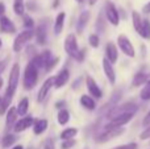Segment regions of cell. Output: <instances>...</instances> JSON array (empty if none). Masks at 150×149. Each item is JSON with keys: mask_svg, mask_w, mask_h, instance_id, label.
I'll use <instances>...</instances> for the list:
<instances>
[{"mask_svg": "<svg viewBox=\"0 0 150 149\" xmlns=\"http://www.w3.org/2000/svg\"><path fill=\"white\" fill-rule=\"evenodd\" d=\"M18 79H20V65L18 63H13L12 69H11V73H9L7 90H5V94L1 99V103H0V115H4L8 111V108H9L13 96L16 94V90H17Z\"/></svg>", "mask_w": 150, "mask_h": 149, "instance_id": "6da1fadb", "label": "cell"}, {"mask_svg": "<svg viewBox=\"0 0 150 149\" xmlns=\"http://www.w3.org/2000/svg\"><path fill=\"white\" fill-rule=\"evenodd\" d=\"M37 81H38V69L34 66V63L29 62L25 67V71H24V89L25 90H32L34 86L37 84Z\"/></svg>", "mask_w": 150, "mask_h": 149, "instance_id": "7a4b0ae2", "label": "cell"}, {"mask_svg": "<svg viewBox=\"0 0 150 149\" xmlns=\"http://www.w3.org/2000/svg\"><path fill=\"white\" fill-rule=\"evenodd\" d=\"M65 50L66 53H67L70 57L75 58V60H82V53H80L79 48H78V42H76V37H75V34L70 33L67 37L65 38Z\"/></svg>", "mask_w": 150, "mask_h": 149, "instance_id": "3957f363", "label": "cell"}, {"mask_svg": "<svg viewBox=\"0 0 150 149\" xmlns=\"http://www.w3.org/2000/svg\"><path fill=\"white\" fill-rule=\"evenodd\" d=\"M124 132H125V129L122 128V127H116V126H113L112 123H109L108 126H105L103 133L99 136L98 141L99 143L109 141V140H112V139H116V137H119L120 135H122Z\"/></svg>", "mask_w": 150, "mask_h": 149, "instance_id": "277c9868", "label": "cell"}, {"mask_svg": "<svg viewBox=\"0 0 150 149\" xmlns=\"http://www.w3.org/2000/svg\"><path fill=\"white\" fill-rule=\"evenodd\" d=\"M34 36L33 29H25V31L20 32V34H17V37L13 41V52L18 53L24 46L26 45V42H29Z\"/></svg>", "mask_w": 150, "mask_h": 149, "instance_id": "5b68a950", "label": "cell"}, {"mask_svg": "<svg viewBox=\"0 0 150 149\" xmlns=\"http://www.w3.org/2000/svg\"><path fill=\"white\" fill-rule=\"evenodd\" d=\"M136 111H137V106H136L134 103H125V104L117 106L113 110L109 111L108 119L112 120V119L117 118V116H120V115H124V114H136Z\"/></svg>", "mask_w": 150, "mask_h": 149, "instance_id": "8992f818", "label": "cell"}, {"mask_svg": "<svg viewBox=\"0 0 150 149\" xmlns=\"http://www.w3.org/2000/svg\"><path fill=\"white\" fill-rule=\"evenodd\" d=\"M117 45H119L120 50H121V52L124 53L125 55H128V57H132V58L136 55L134 48H133L132 42L129 41V38H128L125 34H120V36L117 37Z\"/></svg>", "mask_w": 150, "mask_h": 149, "instance_id": "52a82bcc", "label": "cell"}, {"mask_svg": "<svg viewBox=\"0 0 150 149\" xmlns=\"http://www.w3.org/2000/svg\"><path fill=\"white\" fill-rule=\"evenodd\" d=\"M50 61H52V52H50V50H45L41 54L36 55V57L32 60V62H33L34 66L40 70V69H42V67H46V65Z\"/></svg>", "mask_w": 150, "mask_h": 149, "instance_id": "ba28073f", "label": "cell"}, {"mask_svg": "<svg viewBox=\"0 0 150 149\" xmlns=\"http://www.w3.org/2000/svg\"><path fill=\"white\" fill-rule=\"evenodd\" d=\"M105 15H107L108 21L112 24V25H119L120 16H119V12H117V9H116V7H115L113 3L108 1L105 4Z\"/></svg>", "mask_w": 150, "mask_h": 149, "instance_id": "9c48e42d", "label": "cell"}, {"mask_svg": "<svg viewBox=\"0 0 150 149\" xmlns=\"http://www.w3.org/2000/svg\"><path fill=\"white\" fill-rule=\"evenodd\" d=\"M52 87H54V78H47L46 81L44 82V84L41 86V89H40L38 91V95H37V102H44L45 99H46L47 94H49V91L52 90Z\"/></svg>", "mask_w": 150, "mask_h": 149, "instance_id": "30bf717a", "label": "cell"}, {"mask_svg": "<svg viewBox=\"0 0 150 149\" xmlns=\"http://www.w3.org/2000/svg\"><path fill=\"white\" fill-rule=\"evenodd\" d=\"M34 124V120L32 116H25V118H21L20 120H17L13 126V131L15 132H24L26 131L28 128L33 127Z\"/></svg>", "mask_w": 150, "mask_h": 149, "instance_id": "8fae6325", "label": "cell"}, {"mask_svg": "<svg viewBox=\"0 0 150 149\" xmlns=\"http://www.w3.org/2000/svg\"><path fill=\"white\" fill-rule=\"evenodd\" d=\"M70 79V71L69 69H62L57 75L54 77V87L55 89H62Z\"/></svg>", "mask_w": 150, "mask_h": 149, "instance_id": "7c38bea8", "label": "cell"}, {"mask_svg": "<svg viewBox=\"0 0 150 149\" xmlns=\"http://www.w3.org/2000/svg\"><path fill=\"white\" fill-rule=\"evenodd\" d=\"M86 84H87V90L90 92V95H92L96 99H100L101 98V90L99 89V84L95 82V79L92 77H87L86 79Z\"/></svg>", "mask_w": 150, "mask_h": 149, "instance_id": "4fadbf2b", "label": "cell"}, {"mask_svg": "<svg viewBox=\"0 0 150 149\" xmlns=\"http://www.w3.org/2000/svg\"><path fill=\"white\" fill-rule=\"evenodd\" d=\"M103 69H104V73H105V77L109 81V83L111 84L116 83V71H115V69H113V65H112L107 58L103 60Z\"/></svg>", "mask_w": 150, "mask_h": 149, "instance_id": "5bb4252c", "label": "cell"}, {"mask_svg": "<svg viewBox=\"0 0 150 149\" xmlns=\"http://www.w3.org/2000/svg\"><path fill=\"white\" fill-rule=\"evenodd\" d=\"M0 32H3V33H15L16 32L15 24L7 16H1L0 17Z\"/></svg>", "mask_w": 150, "mask_h": 149, "instance_id": "9a60e30c", "label": "cell"}, {"mask_svg": "<svg viewBox=\"0 0 150 149\" xmlns=\"http://www.w3.org/2000/svg\"><path fill=\"white\" fill-rule=\"evenodd\" d=\"M105 54H107V60L111 63H116L117 58H119V52H117V48L113 42H108L105 46Z\"/></svg>", "mask_w": 150, "mask_h": 149, "instance_id": "2e32d148", "label": "cell"}, {"mask_svg": "<svg viewBox=\"0 0 150 149\" xmlns=\"http://www.w3.org/2000/svg\"><path fill=\"white\" fill-rule=\"evenodd\" d=\"M5 114H7V116H5V126H7L8 129L13 128V126L16 123V119H17V111H16L15 107H9Z\"/></svg>", "mask_w": 150, "mask_h": 149, "instance_id": "e0dca14e", "label": "cell"}, {"mask_svg": "<svg viewBox=\"0 0 150 149\" xmlns=\"http://www.w3.org/2000/svg\"><path fill=\"white\" fill-rule=\"evenodd\" d=\"M133 116H134V114H124V115H120V116H117V118L112 119L111 123L116 127H122L127 123H129L133 119Z\"/></svg>", "mask_w": 150, "mask_h": 149, "instance_id": "ac0fdd59", "label": "cell"}, {"mask_svg": "<svg viewBox=\"0 0 150 149\" xmlns=\"http://www.w3.org/2000/svg\"><path fill=\"white\" fill-rule=\"evenodd\" d=\"M47 126H49V123H47L46 119H38V120H36V121H34V124H33L34 135L44 133V132L47 129Z\"/></svg>", "mask_w": 150, "mask_h": 149, "instance_id": "d6986e66", "label": "cell"}, {"mask_svg": "<svg viewBox=\"0 0 150 149\" xmlns=\"http://www.w3.org/2000/svg\"><path fill=\"white\" fill-rule=\"evenodd\" d=\"M65 17L66 13L65 12H59L55 17V23H54V33L59 34L63 31V25H65Z\"/></svg>", "mask_w": 150, "mask_h": 149, "instance_id": "ffe728a7", "label": "cell"}, {"mask_svg": "<svg viewBox=\"0 0 150 149\" xmlns=\"http://www.w3.org/2000/svg\"><path fill=\"white\" fill-rule=\"evenodd\" d=\"M88 18H90V12H88V11H84V12H83L82 15L79 16V20H78V24H76V31H78V33H82V32H83L84 26L87 25Z\"/></svg>", "mask_w": 150, "mask_h": 149, "instance_id": "44dd1931", "label": "cell"}, {"mask_svg": "<svg viewBox=\"0 0 150 149\" xmlns=\"http://www.w3.org/2000/svg\"><path fill=\"white\" fill-rule=\"evenodd\" d=\"M80 104H82L86 110H90V111L95 110V107H96L95 100H93L92 96H90V95H82V98H80Z\"/></svg>", "mask_w": 150, "mask_h": 149, "instance_id": "7402d4cb", "label": "cell"}, {"mask_svg": "<svg viewBox=\"0 0 150 149\" xmlns=\"http://www.w3.org/2000/svg\"><path fill=\"white\" fill-rule=\"evenodd\" d=\"M29 110V100L28 98H23V99L18 102L17 107H16V111H17V115L20 116H25L26 112Z\"/></svg>", "mask_w": 150, "mask_h": 149, "instance_id": "603a6c76", "label": "cell"}, {"mask_svg": "<svg viewBox=\"0 0 150 149\" xmlns=\"http://www.w3.org/2000/svg\"><path fill=\"white\" fill-rule=\"evenodd\" d=\"M36 37H37V41H38L40 45H44L45 42H46V26H45L44 24H41L40 26H37Z\"/></svg>", "mask_w": 150, "mask_h": 149, "instance_id": "cb8c5ba5", "label": "cell"}, {"mask_svg": "<svg viewBox=\"0 0 150 149\" xmlns=\"http://www.w3.org/2000/svg\"><path fill=\"white\" fill-rule=\"evenodd\" d=\"M132 18H133V26H134L136 32L138 34L141 33V29H142V18H141V15L136 11L132 12Z\"/></svg>", "mask_w": 150, "mask_h": 149, "instance_id": "d4e9b609", "label": "cell"}, {"mask_svg": "<svg viewBox=\"0 0 150 149\" xmlns=\"http://www.w3.org/2000/svg\"><path fill=\"white\" fill-rule=\"evenodd\" d=\"M57 120L61 126L67 124L69 121H70V112H69L67 110H65V108L59 110V112H58V115H57Z\"/></svg>", "mask_w": 150, "mask_h": 149, "instance_id": "484cf974", "label": "cell"}, {"mask_svg": "<svg viewBox=\"0 0 150 149\" xmlns=\"http://www.w3.org/2000/svg\"><path fill=\"white\" fill-rule=\"evenodd\" d=\"M148 82V75L145 73H137L134 77H133V86L134 87H138L141 84H145Z\"/></svg>", "mask_w": 150, "mask_h": 149, "instance_id": "4316f807", "label": "cell"}, {"mask_svg": "<svg viewBox=\"0 0 150 149\" xmlns=\"http://www.w3.org/2000/svg\"><path fill=\"white\" fill-rule=\"evenodd\" d=\"M13 12L18 16H23L25 12V3L24 0H13Z\"/></svg>", "mask_w": 150, "mask_h": 149, "instance_id": "83f0119b", "label": "cell"}, {"mask_svg": "<svg viewBox=\"0 0 150 149\" xmlns=\"http://www.w3.org/2000/svg\"><path fill=\"white\" fill-rule=\"evenodd\" d=\"M78 129L76 128H66L61 132V139L62 140H71L76 136Z\"/></svg>", "mask_w": 150, "mask_h": 149, "instance_id": "f1b7e54d", "label": "cell"}, {"mask_svg": "<svg viewBox=\"0 0 150 149\" xmlns=\"http://www.w3.org/2000/svg\"><path fill=\"white\" fill-rule=\"evenodd\" d=\"M141 36L146 40H150V20L144 18L142 20V29H141Z\"/></svg>", "mask_w": 150, "mask_h": 149, "instance_id": "f546056e", "label": "cell"}, {"mask_svg": "<svg viewBox=\"0 0 150 149\" xmlns=\"http://www.w3.org/2000/svg\"><path fill=\"white\" fill-rule=\"evenodd\" d=\"M140 98L142 100H150V81H148L140 92Z\"/></svg>", "mask_w": 150, "mask_h": 149, "instance_id": "4dcf8cb0", "label": "cell"}, {"mask_svg": "<svg viewBox=\"0 0 150 149\" xmlns=\"http://www.w3.org/2000/svg\"><path fill=\"white\" fill-rule=\"evenodd\" d=\"M15 141H16L15 135H7L5 137H3L1 145H3V148H9V147H12V145L15 144Z\"/></svg>", "mask_w": 150, "mask_h": 149, "instance_id": "1f68e13d", "label": "cell"}, {"mask_svg": "<svg viewBox=\"0 0 150 149\" xmlns=\"http://www.w3.org/2000/svg\"><path fill=\"white\" fill-rule=\"evenodd\" d=\"M88 42H90V45H91L92 48H98L99 44H100L99 36H96V34H91V36L88 37Z\"/></svg>", "mask_w": 150, "mask_h": 149, "instance_id": "d6a6232c", "label": "cell"}, {"mask_svg": "<svg viewBox=\"0 0 150 149\" xmlns=\"http://www.w3.org/2000/svg\"><path fill=\"white\" fill-rule=\"evenodd\" d=\"M75 144H76V141H75L74 139H71V140H63L61 148H62V149H71Z\"/></svg>", "mask_w": 150, "mask_h": 149, "instance_id": "836d02e7", "label": "cell"}, {"mask_svg": "<svg viewBox=\"0 0 150 149\" xmlns=\"http://www.w3.org/2000/svg\"><path fill=\"white\" fill-rule=\"evenodd\" d=\"M24 25L26 26V29H32L34 26L33 18L29 17V16H24Z\"/></svg>", "mask_w": 150, "mask_h": 149, "instance_id": "e575fe53", "label": "cell"}, {"mask_svg": "<svg viewBox=\"0 0 150 149\" xmlns=\"http://www.w3.org/2000/svg\"><path fill=\"white\" fill-rule=\"evenodd\" d=\"M112 149H137V144L136 143H130V144H124V145H119Z\"/></svg>", "mask_w": 150, "mask_h": 149, "instance_id": "d590c367", "label": "cell"}, {"mask_svg": "<svg viewBox=\"0 0 150 149\" xmlns=\"http://www.w3.org/2000/svg\"><path fill=\"white\" fill-rule=\"evenodd\" d=\"M140 139L141 140H148V139H150V126L146 127L145 131H144L140 135Z\"/></svg>", "mask_w": 150, "mask_h": 149, "instance_id": "8d00e7d4", "label": "cell"}, {"mask_svg": "<svg viewBox=\"0 0 150 149\" xmlns=\"http://www.w3.org/2000/svg\"><path fill=\"white\" fill-rule=\"evenodd\" d=\"M57 62H58V58H52V61H50V62L46 65V67H45V69H46V71L52 70V69L54 67L55 65H57Z\"/></svg>", "mask_w": 150, "mask_h": 149, "instance_id": "74e56055", "label": "cell"}, {"mask_svg": "<svg viewBox=\"0 0 150 149\" xmlns=\"http://www.w3.org/2000/svg\"><path fill=\"white\" fill-rule=\"evenodd\" d=\"M44 149H54V141H53L52 139H49L46 143H45Z\"/></svg>", "mask_w": 150, "mask_h": 149, "instance_id": "f35d334b", "label": "cell"}, {"mask_svg": "<svg viewBox=\"0 0 150 149\" xmlns=\"http://www.w3.org/2000/svg\"><path fill=\"white\" fill-rule=\"evenodd\" d=\"M142 124H144V127H149L150 126V111L146 114V116H145V119H144Z\"/></svg>", "mask_w": 150, "mask_h": 149, "instance_id": "ab89813d", "label": "cell"}, {"mask_svg": "<svg viewBox=\"0 0 150 149\" xmlns=\"http://www.w3.org/2000/svg\"><path fill=\"white\" fill-rule=\"evenodd\" d=\"M142 11H144V13H150V1H149V3H146V4L144 5Z\"/></svg>", "mask_w": 150, "mask_h": 149, "instance_id": "60d3db41", "label": "cell"}, {"mask_svg": "<svg viewBox=\"0 0 150 149\" xmlns=\"http://www.w3.org/2000/svg\"><path fill=\"white\" fill-rule=\"evenodd\" d=\"M4 12H5V5L3 3H0V17L4 16Z\"/></svg>", "mask_w": 150, "mask_h": 149, "instance_id": "b9f144b4", "label": "cell"}, {"mask_svg": "<svg viewBox=\"0 0 150 149\" xmlns=\"http://www.w3.org/2000/svg\"><path fill=\"white\" fill-rule=\"evenodd\" d=\"M12 149H24L23 145H16V147H13Z\"/></svg>", "mask_w": 150, "mask_h": 149, "instance_id": "7bdbcfd3", "label": "cell"}, {"mask_svg": "<svg viewBox=\"0 0 150 149\" xmlns=\"http://www.w3.org/2000/svg\"><path fill=\"white\" fill-rule=\"evenodd\" d=\"M96 1H98V0H88V3H90V5H93Z\"/></svg>", "mask_w": 150, "mask_h": 149, "instance_id": "ee69618b", "label": "cell"}, {"mask_svg": "<svg viewBox=\"0 0 150 149\" xmlns=\"http://www.w3.org/2000/svg\"><path fill=\"white\" fill-rule=\"evenodd\" d=\"M0 71H1V70H0ZM1 86H3V78L0 77V89H1Z\"/></svg>", "mask_w": 150, "mask_h": 149, "instance_id": "f6af8a7d", "label": "cell"}, {"mask_svg": "<svg viewBox=\"0 0 150 149\" xmlns=\"http://www.w3.org/2000/svg\"><path fill=\"white\" fill-rule=\"evenodd\" d=\"M1 46H3V42H1V38H0V49H1Z\"/></svg>", "mask_w": 150, "mask_h": 149, "instance_id": "bcb514c9", "label": "cell"}, {"mask_svg": "<svg viewBox=\"0 0 150 149\" xmlns=\"http://www.w3.org/2000/svg\"><path fill=\"white\" fill-rule=\"evenodd\" d=\"M75 1H78V3H83L84 0H75Z\"/></svg>", "mask_w": 150, "mask_h": 149, "instance_id": "7dc6e473", "label": "cell"}, {"mask_svg": "<svg viewBox=\"0 0 150 149\" xmlns=\"http://www.w3.org/2000/svg\"><path fill=\"white\" fill-rule=\"evenodd\" d=\"M0 103H1V98H0Z\"/></svg>", "mask_w": 150, "mask_h": 149, "instance_id": "c3c4849f", "label": "cell"}]
</instances>
